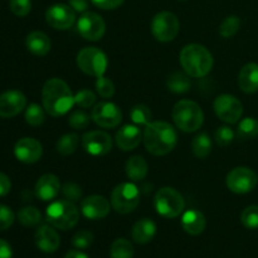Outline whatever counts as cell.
Masks as SVG:
<instances>
[{"label": "cell", "mask_w": 258, "mask_h": 258, "mask_svg": "<svg viewBox=\"0 0 258 258\" xmlns=\"http://www.w3.org/2000/svg\"><path fill=\"white\" fill-rule=\"evenodd\" d=\"M149 166L145 159L140 155L131 156L126 163V175L130 180L140 181L144 180L148 175Z\"/></svg>", "instance_id": "484cf974"}, {"label": "cell", "mask_w": 258, "mask_h": 258, "mask_svg": "<svg viewBox=\"0 0 258 258\" xmlns=\"http://www.w3.org/2000/svg\"><path fill=\"white\" fill-rule=\"evenodd\" d=\"M190 76H188L186 73L181 72H174L166 80V87L169 91L174 93H185L188 92L189 88H190L191 83L189 80Z\"/></svg>", "instance_id": "4316f807"}, {"label": "cell", "mask_w": 258, "mask_h": 258, "mask_svg": "<svg viewBox=\"0 0 258 258\" xmlns=\"http://www.w3.org/2000/svg\"><path fill=\"white\" fill-rule=\"evenodd\" d=\"M95 102L96 95L90 90H81L75 96V103L82 108L91 107V106L95 105Z\"/></svg>", "instance_id": "b9f144b4"}, {"label": "cell", "mask_w": 258, "mask_h": 258, "mask_svg": "<svg viewBox=\"0 0 258 258\" xmlns=\"http://www.w3.org/2000/svg\"><path fill=\"white\" fill-rule=\"evenodd\" d=\"M140 203V193L133 183H122L115 186L111 193V207L120 214L135 211Z\"/></svg>", "instance_id": "52a82bcc"}, {"label": "cell", "mask_w": 258, "mask_h": 258, "mask_svg": "<svg viewBox=\"0 0 258 258\" xmlns=\"http://www.w3.org/2000/svg\"><path fill=\"white\" fill-rule=\"evenodd\" d=\"M171 115L176 127L184 133H196L203 125L204 113L194 101L181 100L176 102Z\"/></svg>", "instance_id": "277c9868"}, {"label": "cell", "mask_w": 258, "mask_h": 258, "mask_svg": "<svg viewBox=\"0 0 258 258\" xmlns=\"http://www.w3.org/2000/svg\"><path fill=\"white\" fill-rule=\"evenodd\" d=\"M111 258H133L134 247L130 241L126 238H118L111 244L110 248Z\"/></svg>", "instance_id": "f546056e"}, {"label": "cell", "mask_w": 258, "mask_h": 258, "mask_svg": "<svg viewBox=\"0 0 258 258\" xmlns=\"http://www.w3.org/2000/svg\"><path fill=\"white\" fill-rule=\"evenodd\" d=\"M130 118L138 125H149L151 122V111L145 105H136L131 108Z\"/></svg>", "instance_id": "836d02e7"}, {"label": "cell", "mask_w": 258, "mask_h": 258, "mask_svg": "<svg viewBox=\"0 0 258 258\" xmlns=\"http://www.w3.org/2000/svg\"><path fill=\"white\" fill-rule=\"evenodd\" d=\"M10 189H12L10 179L8 178V175H5L4 173H0V197L7 196L10 191Z\"/></svg>", "instance_id": "bcb514c9"}, {"label": "cell", "mask_w": 258, "mask_h": 258, "mask_svg": "<svg viewBox=\"0 0 258 258\" xmlns=\"http://www.w3.org/2000/svg\"><path fill=\"white\" fill-rule=\"evenodd\" d=\"M18 219L24 227H35L42 221V214L35 207H24L18 213Z\"/></svg>", "instance_id": "4dcf8cb0"}, {"label": "cell", "mask_w": 258, "mask_h": 258, "mask_svg": "<svg viewBox=\"0 0 258 258\" xmlns=\"http://www.w3.org/2000/svg\"><path fill=\"white\" fill-rule=\"evenodd\" d=\"M45 20L54 29L67 30L75 24L76 12L70 5L54 4L45 12Z\"/></svg>", "instance_id": "5bb4252c"}, {"label": "cell", "mask_w": 258, "mask_h": 258, "mask_svg": "<svg viewBox=\"0 0 258 258\" xmlns=\"http://www.w3.org/2000/svg\"><path fill=\"white\" fill-rule=\"evenodd\" d=\"M9 7L17 17H27L32 10V0H10Z\"/></svg>", "instance_id": "ab89813d"}, {"label": "cell", "mask_w": 258, "mask_h": 258, "mask_svg": "<svg viewBox=\"0 0 258 258\" xmlns=\"http://www.w3.org/2000/svg\"><path fill=\"white\" fill-rule=\"evenodd\" d=\"M181 226L184 231L190 236H199L206 229V217L201 212L190 209V211H186L181 217Z\"/></svg>", "instance_id": "603a6c76"}, {"label": "cell", "mask_w": 258, "mask_h": 258, "mask_svg": "<svg viewBox=\"0 0 258 258\" xmlns=\"http://www.w3.org/2000/svg\"><path fill=\"white\" fill-rule=\"evenodd\" d=\"M191 151L199 159H206L212 151V141L206 133L197 135L191 141Z\"/></svg>", "instance_id": "83f0119b"}, {"label": "cell", "mask_w": 258, "mask_h": 258, "mask_svg": "<svg viewBox=\"0 0 258 258\" xmlns=\"http://www.w3.org/2000/svg\"><path fill=\"white\" fill-rule=\"evenodd\" d=\"M123 2H125V0H91V3H92L95 7L103 10L116 9V8H118L120 5H122Z\"/></svg>", "instance_id": "f6af8a7d"}, {"label": "cell", "mask_w": 258, "mask_h": 258, "mask_svg": "<svg viewBox=\"0 0 258 258\" xmlns=\"http://www.w3.org/2000/svg\"><path fill=\"white\" fill-rule=\"evenodd\" d=\"M93 239L95 238H93L92 232L82 229V231L77 232V233L73 236L72 244L77 249H86V248H88V247L92 246Z\"/></svg>", "instance_id": "f35d334b"}, {"label": "cell", "mask_w": 258, "mask_h": 258, "mask_svg": "<svg viewBox=\"0 0 258 258\" xmlns=\"http://www.w3.org/2000/svg\"><path fill=\"white\" fill-rule=\"evenodd\" d=\"M241 222L246 228H258V206H249L242 212Z\"/></svg>", "instance_id": "d590c367"}, {"label": "cell", "mask_w": 258, "mask_h": 258, "mask_svg": "<svg viewBox=\"0 0 258 258\" xmlns=\"http://www.w3.org/2000/svg\"><path fill=\"white\" fill-rule=\"evenodd\" d=\"M0 258H13V249L4 239H0Z\"/></svg>", "instance_id": "c3c4849f"}, {"label": "cell", "mask_w": 258, "mask_h": 258, "mask_svg": "<svg viewBox=\"0 0 258 258\" xmlns=\"http://www.w3.org/2000/svg\"><path fill=\"white\" fill-rule=\"evenodd\" d=\"M156 234V224L151 219L144 218L136 222L131 231V237L139 244H145L153 241Z\"/></svg>", "instance_id": "d4e9b609"}, {"label": "cell", "mask_w": 258, "mask_h": 258, "mask_svg": "<svg viewBox=\"0 0 258 258\" xmlns=\"http://www.w3.org/2000/svg\"><path fill=\"white\" fill-rule=\"evenodd\" d=\"M214 138H216L217 144L219 146H228L233 141L234 131L228 126H221V127L217 128Z\"/></svg>", "instance_id": "7bdbcfd3"}, {"label": "cell", "mask_w": 258, "mask_h": 258, "mask_svg": "<svg viewBox=\"0 0 258 258\" xmlns=\"http://www.w3.org/2000/svg\"><path fill=\"white\" fill-rule=\"evenodd\" d=\"M42 144L33 138L20 139L14 146L15 158L24 164L37 163L42 158Z\"/></svg>", "instance_id": "e0dca14e"}, {"label": "cell", "mask_w": 258, "mask_h": 258, "mask_svg": "<svg viewBox=\"0 0 258 258\" xmlns=\"http://www.w3.org/2000/svg\"><path fill=\"white\" fill-rule=\"evenodd\" d=\"M154 206L156 212L164 218H176L180 216L185 207L183 196L176 189L165 186L159 189L154 198Z\"/></svg>", "instance_id": "8992f818"}, {"label": "cell", "mask_w": 258, "mask_h": 258, "mask_svg": "<svg viewBox=\"0 0 258 258\" xmlns=\"http://www.w3.org/2000/svg\"><path fill=\"white\" fill-rule=\"evenodd\" d=\"M42 102L45 112L53 117H59L75 105V96L64 81L60 78H50L43 86Z\"/></svg>", "instance_id": "6da1fadb"}, {"label": "cell", "mask_w": 258, "mask_h": 258, "mask_svg": "<svg viewBox=\"0 0 258 258\" xmlns=\"http://www.w3.org/2000/svg\"><path fill=\"white\" fill-rule=\"evenodd\" d=\"M238 86L244 93L258 92V64L247 63L238 73Z\"/></svg>", "instance_id": "7402d4cb"}, {"label": "cell", "mask_w": 258, "mask_h": 258, "mask_svg": "<svg viewBox=\"0 0 258 258\" xmlns=\"http://www.w3.org/2000/svg\"><path fill=\"white\" fill-rule=\"evenodd\" d=\"M143 139L149 153L155 156H163L175 149L178 134L170 123L165 121H154L146 125Z\"/></svg>", "instance_id": "7a4b0ae2"}, {"label": "cell", "mask_w": 258, "mask_h": 258, "mask_svg": "<svg viewBox=\"0 0 258 258\" xmlns=\"http://www.w3.org/2000/svg\"><path fill=\"white\" fill-rule=\"evenodd\" d=\"M80 138L76 134H66L57 141V151L60 155H71L78 148Z\"/></svg>", "instance_id": "1f68e13d"}, {"label": "cell", "mask_w": 258, "mask_h": 258, "mask_svg": "<svg viewBox=\"0 0 258 258\" xmlns=\"http://www.w3.org/2000/svg\"><path fill=\"white\" fill-rule=\"evenodd\" d=\"M77 30L86 40L97 42L105 35L106 24L101 15L93 12H85L77 22Z\"/></svg>", "instance_id": "8fae6325"}, {"label": "cell", "mask_w": 258, "mask_h": 258, "mask_svg": "<svg viewBox=\"0 0 258 258\" xmlns=\"http://www.w3.org/2000/svg\"><path fill=\"white\" fill-rule=\"evenodd\" d=\"M91 118L92 117H90V115H87L83 111L77 110L71 113L70 117H68V123L75 130H83V128H86L90 125Z\"/></svg>", "instance_id": "8d00e7d4"}, {"label": "cell", "mask_w": 258, "mask_h": 258, "mask_svg": "<svg viewBox=\"0 0 258 258\" xmlns=\"http://www.w3.org/2000/svg\"><path fill=\"white\" fill-rule=\"evenodd\" d=\"M143 139L140 128L133 125H125L116 134V144L122 151H131L136 149Z\"/></svg>", "instance_id": "44dd1931"}, {"label": "cell", "mask_w": 258, "mask_h": 258, "mask_svg": "<svg viewBox=\"0 0 258 258\" xmlns=\"http://www.w3.org/2000/svg\"><path fill=\"white\" fill-rule=\"evenodd\" d=\"M27 105L24 93L10 90L0 95V117L10 118L22 112Z\"/></svg>", "instance_id": "2e32d148"}, {"label": "cell", "mask_w": 258, "mask_h": 258, "mask_svg": "<svg viewBox=\"0 0 258 258\" xmlns=\"http://www.w3.org/2000/svg\"><path fill=\"white\" fill-rule=\"evenodd\" d=\"M96 91H97V93L101 97L111 98L115 95V85H113V82L110 78L101 76L96 81Z\"/></svg>", "instance_id": "74e56055"}, {"label": "cell", "mask_w": 258, "mask_h": 258, "mask_svg": "<svg viewBox=\"0 0 258 258\" xmlns=\"http://www.w3.org/2000/svg\"><path fill=\"white\" fill-rule=\"evenodd\" d=\"M92 120L103 128H113L122 121V112L112 102H100L92 108Z\"/></svg>", "instance_id": "4fadbf2b"}, {"label": "cell", "mask_w": 258, "mask_h": 258, "mask_svg": "<svg viewBox=\"0 0 258 258\" xmlns=\"http://www.w3.org/2000/svg\"><path fill=\"white\" fill-rule=\"evenodd\" d=\"M44 107H40L37 103H32L25 110V121L30 126H40L45 120Z\"/></svg>", "instance_id": "d6a6232c"}, {"label": "cell", "mask_w": 258, "mask_h": 258, "mask_svg": "<svg viewBox=\"0 0 258 258\" xmlns=\"http://www.w3.org/2000/svg\"><path fill=\"white\" fill-rule=\"evenodd\" d=\"M111 204L105 197L90 196L81 202V212L83 216L92 221L106 218L110 213Z\"/></svg>", "instance_id": "ac0fdd59"}, {"label": "cell", "mask_w": 258, "mask_h": 258, "mask_svg": "<svg viewBox=\"0 0 258 258\" xmlns=\"http://www.w3.org/2000/svg\"><path fill=\"white\" fill-rule=\"evenodd\" d=\"M239 27H241V19L237 15H231L227 17L219 25V33L223 38H231L238 32Z\"/></svg>", "instance_id": "e575fe53"}, {"label": "cell", "mask_w": 258, "mask_h": 258, "mask_svg": "<svg viewBox=\"0 0 258 258\" xmlns=\"http://www.w3.org/2000/svg\"><path fill=\"white\" fill-rule=\"evenodd\" d=\"M47 221L60 231L72 229L80 219V212L75 203L68 201H55L48 206Z\"/></svg>", "instance_id": "5b68a950"}, {"label": "cell", "mask_w": 258, "mask_h": 258, "mask_svg": "<svg viewBox=\"0 0 258 258\" xmlns=\"http://www.w3.org/2000/svg\"><path fill=\"white\" fill-rule=\"evenodd\" d=\"M214 111L222 121L227 123L238 122L243 113L241 101L232 95H221L214 100Z\"/></svg>", "instance_id": "7c38bea8"}, {"label": "cell", "mask_w": 258, "mask_h": 258, "mask_svg": "<svg viewBox=\"0 0 258 258\" xmlns=\"http://www.w3.org/2000/svg\"><path fill=\"white\" fill-rule=\"evenodd\" d=\"M25 45H27L28 50L33 53L34 55H43L48 54L50 50V39L45 33L35 30V32L29 33L25 38Z\"/></svg>", "instance_id": "cb8c5ba5"}, {"label": "cell", "mask_w": 258, "mask_h": 258, "mask_svg": "<svg viewBox=\"0 0 258 258\" xmlns=\"http://www.w3.org/2000/svg\"><path fill=\"white\" fill-rule=\"evenodd\" d=\"M77 66L83 73L92 77H101L107 68V57L96 47H86L77 54Z\"/></svg>", "instance_id": "ba28073f"}, {"label": "cell", "mask_w": 258, "mask_h": 258, "mask_svg": "<svg viewBox=\"0 0 258 258\" xmlns=\"http://www.w3.org/2000/svg\"><path fill=\"white\" fill-rule=\"evenodd\" d=\"M68 3L75 12L85 13L88 8V0H68Z\"/></svg>", "instance_id": "7dc6e473"}, {"label": "cell", "mask_w": 258, "mask_h": 258, "mask_svg": "<svg viewBox=\"0 0 258 258\" xmlns=\"http://www.w3.org/2000/svg\"><path fill=\"white\" fill-rule=\"evenodd\" d=\"M237 136L241 140H252L258 136V120L253 117H246L239 122Z\"/></svg>", "instance_id": "f1b7e54d"}, {"label": "cell", "mask_w": 258, "mask_h": 258, "mask_svg": "<svg viewBox=\"0 0 258 258\" xmlns=\"http://www.w3.org/2000/svg\"><path fill=\"white\" fill-rule=\"evenodd\" d=\"M82 146L91 155H106L112 149V139L105 131H88L82 136Z\"/></svg>", "instance_id": "9a60e30c"}, {"label": "cell", "mask_w": 258, "mask_h": 258, "mask_svg": "<svg viewBox=\"0 0 258 258\" xmlns=\"http://www.w3.org/2000/svg\"><path fill=\"white\" fill-rule=\"evenodd\" d=\"M180 28L178 17L170 12H160L153 18L151 33L159 42L168 43L176 38Z\"/></svg>", "instance_id": "9c48e42d"}, {"label": "cell", "mask_w": 258, "mask_h": 258, "mask_svg": "<svg viewBox=\"0 0 258 258\" xmlns=\"http://www.w3.org/2000/svg\"><path fill=\"white\" fill-rule=\"evenodd\" d=\"M35 244L38 248L47 253L55 252L60 246L59 234L50 226H42L35 232Z\"/></svg>", "instance_id": "ffe728a7"}, {"label": "cell", "mask_w": 258, "mask_h": 258, "mask_svg": "<svg viewBox=\"0 0 258 258\" xmlns=\"http://www.w3.org/2000/svg\"><path fill=\"white\" fill-rule=\"evenodd\" d=\"M60 189L62 186L58 176H55L54 174H44L38 179L35 184V196L40 201L49 202L59 194Z\"/></svg>", "instance_id": "d6986e66"}, {"label": "cell", "mask_w": 258, "mask_h": 258, "mask_svg": "<svg viewBox=\"0 0 258 258\" xmlns=\"http://www.w3.org/2000/svg\"><path fill=\"white\" fill-rule=\"evenodd\" d=\"M15 216L9 207L0 204V231H7L14 223Z\"/></svg>", "instance_id": "ee69618b"}, {"label": "cell", "mask_w": 258, "mask_h": 258, "mask_svg": "<svg viewBox=\"0 0 258 258\" xmlns=\"http://www.w3.org/2000/svg\"><path fill=\"white\" fill-rule=\"evenodd\" d=\"M64 258H90V257L80 251H70L67 254H66Z\"/></svg>", "instance_id": "681fc988"}, {"label": "cell", "mask_w": 258, "mask_h": 258, "mask_svg": "<svg viewBox=\"0 0 258 258\" xmlns=\"http://www.w3.org/2000/svg\"><path fill=\"white\" fill-rule=\"evenodd\" d=\"M227 186L236 194H246L253 190L258 183L257 174L246 166H238L227 175Z\"/></svg>", "instance_id": "30bf717a"}, {"label": "cell", "mask_w": 258, "mask_h": 258, "mask_svg": "<svg viewBox=\"0 0 258 258\" xmlns=\"http://www.w3.org/2000/svg\"><path fill=\"white\" fill-rule=\"evenodd\" d=\"M179 60L184 72L190 77H206L213 67V55L204 45L188 44L181 49Z\"/></svg>", "instance_id": "3957f363"}, {"label": "cell", "mask_w": 258, "mask_h": 258, "mask_svg": "<svg viewBox=\"0 0 258 258\" xmlns=\"http://www.w3.org/2000/svg\"><path fill=\"white\" fill-rule=\"evenodd\" d=\"M62 193L66 201L72 202V203H76V202H78L82 198V189H81L80 185L75 183H66L62 186Z\"/></svg>", "instance_id": "60d3db41"}]
</instances>
